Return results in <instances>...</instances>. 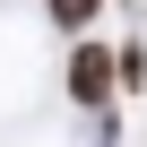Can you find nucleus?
Segmentation results:
<instances>
[{
    "instance_id": "1",
    "label": "nucleus",
    "mask_w": 147,
    "mask_h": 147,
    "mask_svg": "<svg viewBox=\"0 0 147 147\" xmlns=\"http://www.w3.org/2000/svg\"><path fill=\"white\" fill-rule=\"evenodd\" d=\"M61 87H69V104L113 113V95H121V69H113V52H104V43H78V52H69V69H61Z\"/></svg>"
},
{
    "instance_id": "2",
    "label": "nucleus",
    "mask_w": 147,
    "mask_h": 147,
    "mask_svg": "<svg viewBox=\"0 0 147 147\" xmlns=\"http://www.w3.org/2000/svg\"><path fill=\"white\" fill-rule=\"evenodd\" d=\"M113 69H121V95H147V43H113Z\"/></svg>"
},
{
    "instance_id": "3",
    "label": "nucleus",
    "mask_w": 147,
    "mask_h": 147,
    "mask_svg": "<svg viewBox=\"0 0 147 147\" xmlns=\"http://www.w3.org/2000/svg\"><path fill=\"white\" fill-rule=\"evenodd\" d=\"M95 9H104V0H43V18H52V26H69V35H78Z\"/></svg>"
}]
</instances>
